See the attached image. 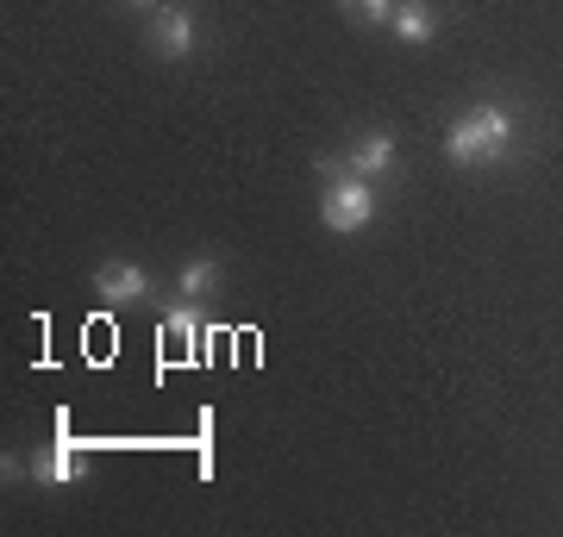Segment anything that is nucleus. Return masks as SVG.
Segmentation results:
<instances>
[{
  "label": "nucleus",
  "instance_id": "20e7f679",
  "mask_svg": "<svg viewBox=\"0 0 563 537\" xmlns=\"http://www.w3.org/2000/svg\"><path fill=\"white\" fill-rule=\"evenodd\" d=\"M95 294L113 300V306H139V300H151V276L139 262H101L95 269Z\"/></svg>",
  "mask_w": 563,
  "mask_h": 537
},
{
  "label": "nucleus",
  "instance_id": "7ed1b4c3",
  "mask_svg": "<svg viewBox=\"0 0 563 537\" xmlns=\"http://www.w3.org/2000/svg\"><path fill=\"white\" fill-rule=\"evenodd\" d=\"M195 344H201V318H195V306H176V313L163 318L157 325V350H163V362H201V350H195Z\"/></svg>",
  "mask_w": 563,
  "mask_h": 537
},
{
  "label": "nucleus",
  "instance_id": "f03ea898",
  "mask_svg": "<svg viewBox=\"0 0 563 537\" xmlns=\"http://www.w3.org/2000/svg\"><path fill=\"white\" fill-rule=\"evenodd\" d=\"M325 169V194H320V220L325 232H363L376 220V188L363 176H351L344 163H320Z\"/></svg>",
  "mask_w": 563,
  "mask_h": 537
},
{
  "label": "nucleus",
  "instance_id": "39448f33",
  "mask_svg": "<svg viewBox=\"0 0 563 537\" xmlns=\"http://www.w3.org/2000/svg\"><path fill=\"white\" fill-rule=\"evenodd\" d=\"M151 44H157L169 63H181L195 51V13H188V7H157V13H151Z\"/></svg>",
  "mask_w": 563,
  "mask_h": 537
},
{
  "label": "nucleus",
  "instance_id": "1a4fd4ad",
  "mask_svg": "<svg viewBox=\"0 0 563 537\" xmlns=\"http://www.w3.org/2000/svg\"><path fill=\"white\" fill-rule=\"evenodd\" d=\"M176 288H181V300H201L207 288H220V262H213V257H195V262H181Z\"/></svg>",
  "mask_w": 563,
  "mask_h": 537
},
{
  "label": "nucleus",
  "instance_id": "9d476101",
  "mask_svg": "<svg viewBox=\"0 0 563 537\" xmlns=\"http://www.w3.org/2000/svg\"><path fill=\"white\" fill-rule=\"evenodd\" d=\"M344 13H351V20H369V25H388L395 20V7H401V0H339Z\"/></svg>",
  "mask_w": 563,
  "mask_h": 537
},
{
  "label": "nucleus",
  "instance_id": "0eeeda50",
  "mask_svg": "<svg viewBox=\"0 0 563 537\" xmlns=\"http://www.w3.org/2000/svg\"><path fill=\"white\" fill-rule=\"evenodd\" d=\"M344 169H351V176H383V169H395V138H388V132H369V138H357L351 144V150H344Z\"/></svg>",
  "mask_w": 563,
  "mask_h": 537
},
{
  "label": "nucleus",
  "instance_id": "6e6552de",
  "mask_svg": "<svg viewBox=\"0 0 563 537\" xmlns=\"http://www.w3.org/2000/svg\"><path fill=\"white\" fill-rule=\"evenodd\" d=\"M388 25H395V38H401V44L420 51V44H432V32H439V13H432V0H401Z\"/></svg>",
  "mask_w": 563,
  "mask_h": 537
},
{
  "label": "nucleus",
  "instance_id": "9b49d317",
  "mask_svg": "<svg viewBox=\"0 0 563 537\" xmlns=\"http://www.w3.org/2000/svg\"><path fill=\"white\" fill-rule=\"evenodd\" d=\"M132 7H139V13H157V0H132Z\"/></svg>",
  "mask_w": 563,
  "mask_h": 537
},
{
  "label": "nucleus",
  "instance_id": "f257e3e1",
  "mask_svg": "<svg viewBox=\"0 0 563 537\" xmlns=\"http://www.w3.org/2000/svg\"><path fill=\"white\" fill-rule=\"evenodd\" d=\"M514 150V113L483 100V107H470L451 132H444V157L457 163V169H483V163H501Z\"/></svg>",
  "mask_w": 563,
  "mask_h": 537
},
{
  "label": "nucleus",
  "instance_id": "423d86ee",
  "mask_svg": "<svg viewBox=\"0 0 563 537\" xmlns=\"http://www.w3.org/2000/svg\"><path fill=\"white\" fill-rule=\"evenodd\" d=\"M32 476H38L44 488H69V481H81V476H88V450H81V444H69V438H57L51 450H38V462H32Z\"/></svg>",
  "mask_w": 563,
  "mask_h": 537
}]
</instances>
